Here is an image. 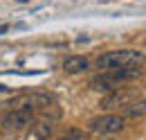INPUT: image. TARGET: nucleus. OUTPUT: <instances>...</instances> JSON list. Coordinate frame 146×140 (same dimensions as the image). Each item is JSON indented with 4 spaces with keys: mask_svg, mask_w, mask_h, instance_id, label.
<instances>
[{
    "mask_svg": "<svg viewBox=\"0 0 146 140\" xmlns=\"http://www.w3.org/2000/svg\"><path fill=\"white\" fill-rule=\"evenodd\" d=\"M144 63V54L137 50H112L97 59L99 70H119V68H135Z\"/></svg>",
    "mask_w": 146,
    "mask_h": 140,
    "instance_id": "f257e3e1",
    "label": "nucleus"
},
{
    "mask_svg": "<svg viewBox=\"0 0 146 140\" xmlns=\"http://www.w3.org/2000/svg\"><path fill=\"white\" fill-rule=\"evenodd\" d=\"M135 97V93L133 90H110V95L108 97H104L101 100V108H115V106H126V104H130V100Z\"/></svg>",
    "mask_w": 146,
    "mask_h": 140,
    "instance_id": "39448f33",
    "label": "nucleus"
},
{
    "mask_svg": "<svg viewBox=\"0 0 146 140\" xmlns=\"http://www.w3.org/2000/svg\"><path fill=\"white\" fill-rule=\"evenodd\" d=\"M124 115H128V118H142V115H146V100H139V102H130V104H126Z\"/></svg>",
    "mask_w": 146,
    "mask_h": 140,
    "instance_id": "6e6552de",
    "label": "nucleus"
},
{
    "mask_svg": "<svg viewBox=\"0 0 146 140\" xmlns=\"http://www.w3.org/2000/svg\"><path fill=\"white\" fill-rule=\"evenodd\" d=\"M124 129V118L121 115H115V113H108V115H101V118H94L90 122V131L94 133H117Z\"/></svg>",
    "mask_w": 146,
    "mask_h": 140,
    "instance_id": "7ed1b4c3",
    "label": "nucleus"
},
{
    "mask_svg": "<svg viewBox=\"0 0 146 140\" xmlns=\"http://www.w3.org/2000/svg\"><path fill=\"white\" fill-rule=\"evenodd\" d=\"M54 133V122L52 120H40V122L32 124V136L36 140H47Z\"/></svg>",
    "mask_w": 146,
    "mask_h": 140,
    "instance_id": "0eeeda50",
    "label": "nucleus"
},
{
    "mask_svg": "<svg viewBox=\"0 0 146 140\" xmlns=\"http://www.w3.org/2000/svg\"><path fill=\"white\" fill-rule=\"evenodd\" d=\"M52 104V97L50 95H40V93H34V95H20V97H14L9 106H16V108H47Z\"/></svg>",
    "mask_w": 146,
    "mask_h": 140,
    "instance_id": "20e7f679",
    "label": "nucleus"
},
{
    "mask_svg": "<svg viewBox=\"0 0 146 140\" xmlns=\"http://www.w3.org/2000/svg\"><path fill=\"white\" fill-rule=\"evenodd\" d=\"M7 30H9V25H0V34H5Z\"/></svg>",
    "mask_w": 146,
    "mask_h": 140,
    "instance_id": "1a4fd4ad",
    "label": "nucleus"
},
{
    "mask_svg": "<svg viewBox=\"0 0 146 140\" xmlns=\"http://www.w3.org/2000/svg\"><path fill=\"white\" fill-rule=\"evenodd\" d=\"M63 140H81V138H74V136H68V138H63Z\"/></svg>",
    "mask_w": 146,
    "mask_h": 140,
    "instance_id": "9d476101",
    "label": "nucleus"
},
{
    "mask_svg": "<svg viewBox=\"0 0 146 140\" xmlns=\"http://www.w3.org/2000/svg\"><path fill=\"white\" fill-rule=\"evenodd\" d=\"M90 68V61L83 59V57H68L63 61V70L70 72V75H79V72H86Z\"/></svg>",
    "mask_w": 146,
    "mask_h": 140,
    "instance_id": "423d86ee",
    "label": "nucleus"
},
{
    "mask_svg": "<svg viewBox=\"0 0 146 140\" xmlns=\"http://www.w3.org/2000/svg\"><path fill=\"white\" fill-rule=\"evenodd\" d=\"M29 124H34V111L32 108H14L2 118V127L7 131H20Z\"/></svg>",
    "mask_w": 146,
    "mask_h": 140,
    "instance_id": "f03ea898",
    "label": "nucleus"
}]
</instances>
